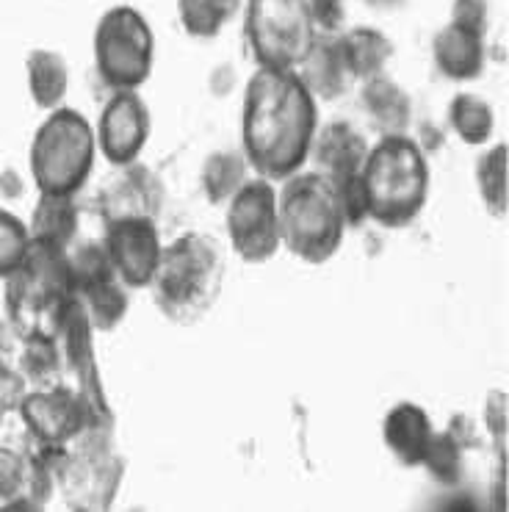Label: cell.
<instances>
[{
  "label": "cell",
  "mask_w": 509,
  "mask_h": 512,
  "mask_svg": "<svg viewBox=\"0 0 509 512\" xmlns=\"http://www.w3.org/2000/svg\"><path fill=\"white\" fill-rule=\"evenodd\" d=\"M319 131L316 97L296 70H266L249 78L241 114V150L258 178L283 183L305 169Z\"/></svg>",
  "instance_id": "1"
},
{
  "label": "cell",
  "mask_w": 509,
  "mask_h": 512,
  "mask_svg": "<svg viewBox=\"0 0 509 512\" xmlns=\"http://www.w3.org/2000/svg\"><path fill=\"white\" fill-rule=\"evenodd\" d=\"M225 255L214 236L183 233L164 244L155 269L153 299L169 322L191 324L202 319L222 294Z\"/></svg>",
  "instance_id": "2"
},
{
  "label": "cell",
  "mask_w": 509,
  "mask_h": 512,
  "mask_svg": "<svg viewBox=\"0 0 509 512\" xmlns=\"http://www.w3.org/2000/svg\"><path fill=\"white\" fill-rule=\"evenodd\" d=\"M280 239L299 261L324 263L341 250L346 219L330 180L319 172L299 169L277 189Z\"/></svg>",
  "instance_id": "3"
},
{
  "label": "cell",
  "mask_w": 509,
  "mask_h": 512,
  "mask_svg": "<svg viewBox=\"0 0 509 512\" xmlns=\"http://www.w3.org/2000/svg\"><path fill=\"white\" fill-rule=\"evenodd\" d=\"M368 219L382 227H404L424 211L429 197V164L424 150L402 136H379L363 167Z\"/></svg>",
  "instance_id": "4"
},
{
  "label": "cell",
  "mask_w": 509,
  "mask_h": 512,
  "mask_svg": "<svg viewBox=\"0 0 509 512\" xmlns=\"http://www.w3.org/2000/svg\"><path fill=\"white\" fill-rule=\"evenodd\" d=\"M97 133L75 108H53L31 142V175L39 194L75 197L92 175Z\"/></svg>",
  "instance_id": "5"
},
{
  "label": "cell",
  "mask_w": 509,
  "mask_h": 512,
  "mask_svg": "<svg viewBox=\"0 0 509 512\" xmlns=\"http://www.w3.org/2000/svg\"><path fill=\"white\" fill-rule=\"evenodd\" d=\"M72 299L67 250L31 241L23 266L6 277V310L17 333H53V324Z\"/></svg>",
  "instance_id": "6"
},
{
  "label": "cell",
  "mask_w": 509,
  "mask_h": 512,
  "mask_svg": "<svg viewBox=\"0 0 509 512\" xmlns=\"http://www.w3.org/2000/svg\"><path fill=\"white\" fill-rule=\"evenodd\" d=\"M125 460L114 443V424L83 429L59 468V493L72 510H108L117 501Z\"/></svg>",
  "instance_id": "7"
},
{
  "label": "cell",
  "mask_w": 509,
  "mask_h": 512,
  "mask_svg": "<svg viewBox=\"0 0 509 512\" xmlns=\"http://www.w3.org/2000/svg\"><path fill=\"white\" fill-rule=\"evenodd\" d=\"M155 59V39L144 14L133 6L108 9L95 28V64L103 84L119 89H139L150 78Z\"/></svg>",
  "instance_id": "8"
},
{
  "label": "cell",
  "mask_w": 509,
  "mask_h": 512,
  "mask_svg": "<svg viewBox=\"0 0 509 512\" xmlns=\"http://www.w3.org/2000/svg\"><path fill=\"white\" fill-rule=\"evenodd\" d=\"M247 39L258 67L296 70L316 39L308 0H247Z\"/></svg>",
  "instance_id": "9"
},
{
  "label": "cell",
  "mask_w": 509,
  "mask_h": 512,
  "mask_svg": "<svg viewBox=\"0 0 509 512\" xmlns=\"http://www.w3.org/2000/svg\"><path fill=\"white\" fill-rule=\"evenodd\" d=\"M72 274V297L78 299L89 322L100 333H111L128 316V286L114 269L103 241H83L67 250Z\"/></svg>",
  "instance_id": "10"
},
{
  "label": "cell",
  "mask_w": 509,
  "mask_h": 512,
  "mask_svg": "<svg viewBox=\"0 0 509 512\" xmlns=\"http://www.w3.org/2000/svg\"><path fill=\"white\" fill-rule=\"evenodd\" d=\"M17 413L23 416L31 438L45 446H67L81 435L83 429L114 424L111 410L95 407L70 385L28 391L17 407Z\"/></svg>",
  "instance_id": "11"
},
{
  "label": "cell",
  "mask_w": 509,
  "mask_h": 512,
  "mask_svg": "<svg viewBox=\"0 0 509 512\" xmlns=\"http://www.w3.org/2000/svg\"><path fill=\"white\" fill-rule=\"evenodd\" d=\"M227 233L236 255L247 263H263L277 255L283 239L272 180L255 175L233 194L227 203Z\"/></svg>",
  "instance_id": "12"
},
{
  "label": "cell",
  "mask_w": 509,
  "mask_h": 512,
  "mask_svg": "<svg viewBox=\"0 0 509 512\" xmlns=\"http://www.w3.org/2000/svg\"><path fill=\"white\" fill-rule=\"evenodd\" d=\"M53 338L59 344L64 385L75 388L100 410H111L95 360V324L89 322V316L83 313L75 297L67 302V308L61 310V316L53 324Z\"/></svg>",
  "instance_id": "13"
},
{
  "label": "cell",
  "mask_w": 509,
  "mask_h": 512,
  "mask_svg": "<svg viewBox=\"0 0 509 512\" xmlns=\"http://www.w3.org/2000/svg\"><path fill=\"white\" fill-rule=\"evenodd\" d=\"M100 241L125 286H150L164 252L161 230L153 216H111Z\"/></svg>",
  "instance_id": "14"
},
{
  "label": "cell",
  "mask_w": 509,
  "mask_h": 512,
  "mask_svg": "<svg viewBox=\"0 0 509 512\" xmlns=\"http://www.w3.org/2000/svg\"><path fill=\"white\" fill-rule=\"evenodd\" d=\"M150 108L136 89H119L108 97L97 125V150L114 167L133 164L150 139Z\"/></svg>",
  "instance_id": "15"
},
{
  "label": "cell",
  "mask_w": 509,
  "mask_h": 512,
  "mask_svg": "<svg viewBox=\"0 0 509 512\" xmlns=\"http://www.w3.org/2000/svg\"><path fill=\"white\" fill-rule=\"evenodd\" d=\"M166 191L153 169L139 161L119 167V175L103 191L106 216H153L158 219L164 208Z\"/></svg>",
  "instance_id": "16"
},
{
  "label": "cell",
  "mask_w": 509,
  "mask_h": 512,
  "mask_svg": "<svg viewBox=\"0 0 509 512\" xmlns=\"http://www.w3.org/2000/svg\"><path fill=\"white\" fill-rule=\"evenodd\" d=\"M368 150L371 144L355 125L330 122L313 136L308 161H313V172H319L324 178H341V175L363 172Z\"/></svg>",
  "instance_id": "17"
},
{
  "label": "cell",
  "mask_w": 509,
  "mask_h": 512,
  "mask_svg": "<svg viewBox=\"0 0 509 512\" xmlns=\"http://www.w3.org/2000/svg\"><path fill=\"white\" fill-rule=\"evenodd\" d=\"M432 435H435L432 418L424 407L413 405V402L393 405L382 424V438H385L388 452L407 468L421 465Z\"/></svg>",
  "instance_id": "18"
},
{
  "label": "cell",
  "mask_w": 509,
  "mask_h": 512,
  "mask_svg": "<svg viewBox=\"0 0 509 512\" xmlns=\"http://www.w3.org/2000/svg\"><path fill=\"white\" fill-rule=\"evenodd\" d=\"M435 61L451 81H474L485 70V34L451 20L435 36Z\"/></svg>",
  "instance_id": "19"
},
{
  "label": "cell",
  "mask_w": 509,
  "mask_h": 512,
  "mask_svg": "<svg viewBox=\"0 0 509 512\" xmlns=\"http://www.w3.org/2000/svg\"><path fill=\"white\" fill-rule=\"evenodd\" d=\"M296 75L302 78V84L308 86L310 95L316 97H338L346 92V84L352 81L346 72L344 56L338 48V36L316 34L313 48L305 56V61L296 67Z\"/></svg>",
  "instance_id": "20"
},
{
  "label": "cell",
  "mask_w": 509,
  "mask_h": 512,
  "mask_svg": "<svg viewBox=\"0 0 509 512\" xmlns=\"http://www.w3.org/2000/svg\"><path fill=\"white\" fill-rule=\"evenodd\" d=\"M78 205L72 197L61 194H42L36 203L28 233L34 244H45L53 250H70L78 239Z\"/></svg>",
  "instance_id": "21"
},
{
  "label": "cell",
  "mask_w": 509,
  "mask_h": 512,
  "mask_svg": "<svg viewBox=\"0 0 509 512\" xmlns=\"http://www.w3.org/2000/svg\"><path fill=\"white\" fill-rule=\"evenodd\" d=\"M17 371L23 374L28 391L64 385L59 344L53 333H23L17 346Z\"/></svg>",
  "instance_id": "22"
},
{
  "label": "cell",
  "mask_w": 509,
  "mask_h": 512,
  "mask_svg": "<svg viewBox=\"0 0 509 512\" xmlns=\"http://www.w3.org/2000/svg\"><path fill=\"white\" fill-rule=\"evenodd\" d=\"M25 75H28V92L36 106L45 111L61 106V100L70 89V64L61 53L48 48L31 50L25 61Z\"/></svg>",
  "instance_id": "23"
},
{
  "label": "cell",
  "mask_w": 509,
  "mask_h": 512,
  "mask_svg": "<svg viewBox=\"0 0 509 512\" xmlns=\"http://www.w3.org/2000/svg\"><path fill=\"white\" fill-rule=\"evenodd\" d=\"M338 48L344 56L346 72L352 81H371L391 59V39L374 28H355L349 34L338 36Z\"/></svg>",
  "instance_id": "24"
},
{
  "label": "cell",
  "mask_w": 509,
  "mask_h": 512,
  "mask_svg": "<svg viewBox=\"0 0 509 512\" xmlns=\"http://www.w3.org/2000/svg\"><path fill=\"white\" fill-rule=\"evenodd\" d=\"M255 172L244 150H216L202 164V191L214 205H227Z\"/></svg>",
  "instance_id": "25"
},
{
  "label": "cell",
  "mask_w": 509,
  "mask_h": 512,
  "mask_svg": "<svg viewBox=\"0 0 509 512\" xmlns=\"http://www.w3.org/2000/svg\"><path fill=\"white\" fill-rule=\"evenodd\" d=\"M363 103H366L368 117L382 131V136H402V133H407L413 106H410V97L402 92V86L391 84V81L377 75V78L366 81Z\"/></svg>",
  "instance_id": "26"
},
{
  "label": "cell",
  "mask_w": 509,
  "mask_h": 512,
  "mask_svg": "<svg viewBox=\"0 0 509 512\" xmlns=\"http://www.w3.org/2000/svg\"><path fill=\"white\" fill-rule=\"evenodd\" d=\"M462 457H465V435H462V418H454L449 429L432 435L421 465L429 477L438 479L440 485H457L462 477Z\"/></svg>",
  "instance_id": "27"
},
{
  "label": "cell",
  "mask_w": 509,
  "mask_h": 512,
  "mask_svg": "<svg viewBox=\"0 0 509 512\" xmlns=\"http://www.w3.org/2000/svg\"><path fill=\"white\" fill-rule=\"evenodd\" d=\"M449 120L462 142L474 144V147L490 142L493 131H496V111H493V106L479 95H471V92H462V95L451 100Z\"/></svg>",
  "instance_id": "28"
},
{
  "label": "cell",
  "mask_w": 509,
  "mask_h": 512,
  "mask_svg": "<svg viewBox=\"0 0 509 512\" xmlns=\"http://www.w3.org/2000/svg\"><path fill=\"white\" fill-rule=\"evenodd\" d=\"M241 9V0H178L180 23L194 39H214Z\"/></svg>",
  "instance_id": "29"
},
{
  "label": "cell",
  "mask_w": 509,
  "mask_h": 512,
  "mask_svg": "<svg viewBox=\"0 0 509 512\" xmlns=\"http://www.w3.org/2000/svg\"><path fill=\"white\" fill-rule=\"evenodd\" d=\"M476 186L490 216L507 214V147L498 142L476 161Z\"/></svg>",
  "instance_id": "30"
},
{
  "label": "cell",
  "mask_w": 509,
  "mask_h": 512,
  "mask_svg": "<svg viewBox=\"0 0 509 512\" xmlns=\"http://www.w3.org/2000/svg\"><path fill=\"white\" fill-rule=\"evenodd\" d=\"M31 252V233L28 222L12 211L0 208V280L14 274Z\"/></svg>",
  "instance_id": "31"
},
{
  "label": "cell",
  "mask_w": 509,
  "mask_h": 512,
  "mask_svg": "<svg viewBox=\"0 0 509 512\" xmlns=\"http://www.w3.org/2000/svg\"><path fill=\"white\" fill-rule=\"evenodd\" d=\"M330 180L332 191L338 197V205L344 211L346 225H363L368 219V191L363 172H352V175H341V178Z\"/></svg>",
  "instance_id": "32"
},
{
  "label": "cell",
  "mask_w": 509,
  "mask_h": 512,
  "mask_svg": "<svg viewBox=\"0 0 509 512\" xmlns=\"http://www.w3.org/2000/svg\"><path fill=\"white\" fill-rule=\"evenodd\" d=\"M25 454L0 446V507L6 510L23 490Z\"/></svg>",
  "instance_id": "33"
},
{
  "label": "cell",
  "mask_w": 509,
  "mask_h": 512,
  "mask_svg": "<svg viewBox=\"0 0 509 512\" xmlns=\"http://www.w3.org/2000/svg\"><path fill=\"white\" fill-rule=\"evenodd\" d=\"M316 34H338L344 25V0H308Z\"/></svg>",
  "instance_id": "34"
},
{
  "label": "cell",
  "mask_w": 509,
  "mask_h": 512,
  "mask_svg": "<svg viewBox=\"0 0 509 512\" xmlns=\"http://www.w3.org/2000/svg\"><path fill=\"white\" fill-rule=\"evenodd\" d=\"M485 424H487V432L496 438L498 449H504V432H507V393L504 391L487 393Z\"/></svg>",
  "instance_id": "35"
},
{
  "label": "cell",
  "mask_w": 509,
  "mask_h": 512,
  "mask_svg": "<svg viewBox=\"0 0 509 512\" xmlns=\"http://www.w3.org/2000/svg\"><path fill=\"white\" fill-rule=\"evenodd\" d=\"M451 20L454 23L468 25L476 31H487V20H490V6L487 0H454V9H451Z\"/></svg>",
  "instance_id": "36"
},
{
  "label": "cell",
  "mask_w": 509,
  "mask_h": 512,
  "mask_svg": "<svg viewBox=\"0 0 509 512\" xmlns=\"http://www.w3.org/2000/svg\"><path fill=\"white\" fill-rule=\"evenodd\" d=\"M3 418H6V413H3V410H0V424H3Z\"/></svg>",
  "instance_id": "37"
}]
</instances>
